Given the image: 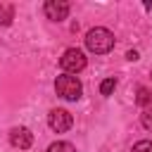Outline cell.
Wrapping results in <instances>:
<instances>
[{
    "mask_svg": "<svg viewBox=\"0 0 152 152\" xmlns=\"http://www.w3.org/2000/svg\"><path fill=\"white\" fill-rule=\"evenodd\" d=\"M133 152H152V140H140L133 145Z\"/></svg>",
    "mask_w": 152,
    "mask_h": 152,
    "instance_id": "cell-12",
    "label": "cell"
},
{
    "mask_svg": "<svg viewBox=\"0 0 152 152\" xmlns=\"http://www.w3.org/2000/svg\"><path fill=\"white\" fill-rule=\"evenodd\" d=\"M86 48L95 55H104L114 48V33L104 26H95L86 33Z\"/></svg>",
    "mask_w": 152,
    "mask_h": 152,
    "instance_id": "cell-1",
    "label": "cell"
},
{
    "mask_svg": "<svg viewBox=\"0 0 152 152\" xmlns=\"http://www.w3.org/2000/svg\"><path fill=\"white\" fill-rule=\"evenodd\" d=\"M12 17H14V10H12L10 5H0V21H2L5 26L12 24Z\"/></svg>",
    "mask_w": 152,
    "mask_h": 152,
    "instance_id": "cell-9",
    "label": "cell"
},
{
    "mask_svg": "<svg viewBox=\"0 0 152 152\" xmlns=\"http://www.w3.org/2000/svg\"><path fill=\"white\" fill-rule=\"evenodd\" d=\"M55 90H57L59 97H64V100H69V102H76V100L81 97V93H83V86H81V81H78L76 76L62 74V76H57V81H55Z\"/></svg>",
    "mask_w": 152,
    "mask_h": 152,
    "instance_id": "cell-2",
    "label": "cell"
},
{
    "mask_svg": "<svg viewBox=\"0 0 152 152\" xmlns=\"http://www.w3.org/2000/svg\"><path fill=\"white\" fill-rule=\"evenodd\" d=\"M86 64H88V59H86V55H83L78 48H69V50L59 57V66H62L66 74H78V71L86 69Z\"/></svg>",
    "mask_w": 152,
    "mask_h": 152,
    "instance_id": "cell-3",
    "label": "cell"
},
{
    "mask_svg": "<svg viewBox=\"0 0 152 152\" xmlns=\"http://www.w3.org/2000/svg\"><path fill=\"white\" fill-rule=\"evenodd\" d=\"M43 10H45V17L50 21H62L69 14V2H64V0H48Z\"/></svg>",
    "mask_w": 152,
    "mask_h": 152,
    "instance_id": "cell-6",
    "label": "cell"
},
{
    "mask_svg": "<svg viewBox=\"0 0 152 152\" xmlns=\"http://www.w3.org/2000/svg\"><path fill=\"white\" fill-rule=\"evenodd\" d=\"M135 102H138L140 107H150V104H152V90L145 88V86H140V88L135 90Z\"/></svg>",
    "mask_w": 152,
    "mask_h": 152,
    "instance_id": "cell-7",
    "label": "cell"
},
{
    "mask_svg": "<svg viewBox=\"0 0 152 152\" xmlns=\"http://www.w3.org/2000/svg\"><path fill=\"white\" fill-rule=\"evenodd\" d=\"M126 57H128L131 62H135V59H138V50H128V52H126Z\"/></svg>",
    "mask_w": 152,
    "mask_h": 152,
    "instance_id": "cell-13",
    "label": "cell"
},
{
    "mask_svg": "<svg viewBox=\"0 0 152 152\" xmlns=\"http://www.w3.org/2000/svg\"><path fill=\"white\" fill-rule=\"evenodd\" d=\"M114 88H116V78H104V81L100 83V93H102V95H112Z\"/></svg>",
    "mask_w": 152,
    "mask_h": 152,
    "instance_id": "cell-10",
    "label": "cell"
},
{
    "mask_svg": "<svg viewBox=\"0 0 152 152\" xmlns=\"http://www.w3.org/2000/svg\"><path fill=\"white\" fill-rule=\"evenodd\" d=\"M10 142L12 147H19V150H28L33 145V133L26 128V126H14L10 131Z\"/></svg>",
    "mask_w": 152,
    "mask_h": 152,
    "instance_id": "cell-5",
    "label": "cell"
},
{
    "mask_svg": "<svg viewBox=\"0 0 152 152\" xmlns=\"http://www.w3.org/2000/svg\"><path fill=\"white\" fill-rule=\"evenodd\" d=\"M48 152H76V147L71 142H66V140H57V142H52L48 147Z\"/></svg>",
    "mask_w": 152,
    "mask_h": 152,
    "instance_id": "cell-8",
    "label": "cell"
},
{
    "mask_svg": "<svg viewBox=\"0 0 152 152\" xmlns=\"http://www.w3.org/2000/svg\"><path fill=\"white\" fill-rule=\"evenodd\" d=\"M71 124H74V119H71V114H69L66 109H52V112L48 114V126H50L55 133L69 131Z\"/></svg>",
    "mask_w": 152,
    "mask_h": 152,
    "instance_id": "cell-4",
    "label": "cell"
},
{
    "mask_svg": "<svg viewBox=\"0 0 152 152\" xmlns=\"http://www.w3.org/2000/svg\"><path fill=\"white\" fill-rule=\"evenodd\" d=\"M140 124H142L147 131H152V109H145V112L140 114Z\"/></svg>",
    "mask_w": 152,
    "mask_h": 152,
    "instance_id": "cell-11",
    "label": "cell"
}]
</instances>
